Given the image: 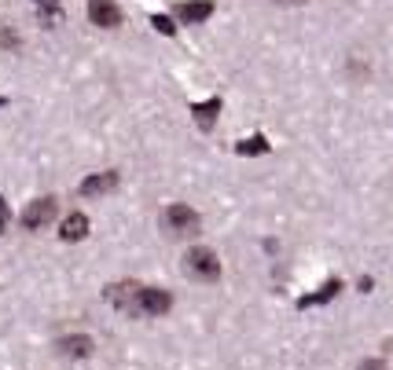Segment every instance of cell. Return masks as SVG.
I'll use <instances>...</instances> for the list:
<instances>
[{
  "instance_id": "obj_1",
  "label": "cell",
  "mask_w": 393,
  "mask_h": 370,
  "mask_svg": "<svg viewBox=\"0 0 393 370\" xmlns=\"http://www.w3.org/2000/svg\"><path fill=\"white\" fill-rule=\"evenodd\" d=\"M184 268H188L195 279L213 282L217 275H221V260H217V253H213V250L195 246V250H188V257H184Z\"/></svg>"
},
{
  "instance_id": "obj_2",
  "label": "cell",
  "mask_w": 393,
  "mask_h": 370,
  "mask_svg": "<svg viewBox=\"0 0 393 370\" xmlns=\"http://www.w3.org/2000/svg\"><path fill=\"white\" fill-rule=\"evenodd\" d=\"M199 213H195L191 206H169L166 209V228L173 231V235H195L199 231Z\"/></svg>"
},
{
  "instance_id": "obj_3",
  "label": "cell",
  "mask_w": 393,
  "mask_h": 370,
  "mask_svg": "<svg viewBox=\"0 0 393 370\" xmlns=\"http://www.w3.org/2000/svg\"><path fill=\"white\" fill-rule=\"evenodd\" d=\"M173 308V297L158 286H140V301H136V312L140 315H166Z\"/></svg>"
},
{
  "instance_id": "obj_4",
  "label": "cell",
  "mask_w": 393,
  "mask_h": 370,
  "mask_svg": "<svg viewBox=\"0 0 393 370\" xmlns=\"http://www.w3.org/2000/svg\"><path fill=\"white\" fill-rule=\"evenodd\" d=\"M55 198H37V202H30L26 209H23V228H30V231H41L45 224H52L55 220Z\"/></svg>"
},
{
  "instance_id": "obj_5",
  "label": "cell",
  "mask_w": 393,
  "mask_h": 370,
  "mask_svg": "<svg viewBox=\"0 0 393 370\" xmlns=\"http://www.w3.org/2000/svg\"><path fill=\"white\" fill-rule=\"evenodd\" d=\"M107 301H111L114 308L129 312V315H140L136 312V301H140V286H136V282H114V286H107Z\"/></svg>"
},
{
  "instance_id": "obj_6",
  "label": "cell",
  "mask_w": 393,
  "mask_h": 370,
  "mask_svg": "<svg viewBox=\"0 0 393 370\" xmlns=\"http://www.w3.org/2000/svg\"><path fill=\"white\" fill-rule=\"evenodd\" d=\"M89 18L103 30H114L122 23V11H118L114 0H89Z\"/></svg>"
},
{
  "instance_id": "obj_7",
  "label": "cell",
  "mask_w": 393,
  "mask_h": 370,
  "mask_svg": "<svg viewBox=\"0 0 393 370\" xmlns=\"http://www.w3.org/2000/svg\"><path fill=\"white\" fill-rule=\"evenodd\" d=\"M210 15H213L210 0H184V4H177V18H181V23H206Z\"/></svg>"
},
{
  "instance_id": "obj_8",
  "label": "cell",
  "mask_w": 393,
  "mask_h": 370,
  "mask_svg": "<svg viewBox=\"0 0 393 370\" xmlns=\"http://www.w3.org/2000/svg\"><path fill=\"white\" fill-rule=\"evenodd\" d=\"M114 187H118V172H96V176H89L81 184V194L85 198H99V194L114 191Z\"/></svg>"
},
{
  "instance_id": "obj_9",
  "label": "cell",
  "mask_w": 393,
  "mask_h": 370,
  "mask_svg": "<svg viewBox=\"0 0 393 370\" xmlns=\"http://www.w3.org/2000/svg\"><path fill=\"white\" fill-rule=\"evenodd\" d=\"M55 348L63 356H70V359H85V356H92V337L89 334H70V337H63Z\"/></svg>"
},
{
  "instance_id": "obj_10",
  "label": "cell",
  "mask_w": 393,
  "mask_h": 370,
  "mask_svg": "<svg viewBox=\"0 0 393 370\" xmlns=\"http://www.w3.org/2000/svg\"><path fill=\"white\" fill-rule=\"evenodd\" d=\"M63 242H81L85 235H89V216L85 213H70L67 220H63Z\"/></svg>"
},
{
  "instance_id": "obj_11",
  "label": "cell",
  "mask_w": 393,
  "mask_h": 370,
  "mask_svg": "<svg viewBox=\"0 0 393 370\" xmlns=\"http://www.w3.org/2000/svg\"><path fill=\"white\" fill-rule=\"evenodd\" d=\"M191 114H195V121H199V128H213L217 114H221V99L213 96V99H206V103H195Z\"/></svg>"
},
{
  "instance_id": "obj_12",
  "label": "cell",
  "mask_w": 393,
  "mask_h": 370,
  "mask_svg": "<svg viewBox=\"0 0 393 370\" xmlns=\"http://www.w3.org/2000/svg\"><path fill=\"white\" fill-rule=\"evenodd\" d=\"M338 290H342V282H338V279H331V282H327V286H323L320 293H313V297H301V308H309V304H323V301H331Z\"/></svg>"
},
{
  "instance_id": "obj_13",
  "label": "cell",
  "mask_w": 393,
  "mask_h": 370,
  "mask_svg": "<svg viewBox=\"0 0 393 370\" xmlns=\"http://www.w3.org/2000/svg\"><path fill=\"white\" fill-rule=\"evenodd\" d=\"M235 150H239V155H265L269 140H265V136H250V140H243V143H235Z\"/></svg>"
},
{
  "instance_id": "obj_14",
  "label": "cell",
  "mask_w": 393,
  "mask_h": 370,
  "mask_svg": "<svg viewBox=\"0 0 393 370\" xmlns=\"http://www.w3.org/2000/svg\"><path fill=\"white\" fill-rule=\"evenodd\" d=\"M151 26H155L158 33H166V37L177 33V26H173V18H169V15H151Z\"/></svg>"
},
{
  "instance_id": "obj_15",
  "label": "cell",
  "mask_w": 393,
  "mask_h": 370,
  "mask_svg": "<svg viewBox=\"0 0 393 370\" xmlns=\"http://www.w3.org/2000/svg\"><path fill=\"white\" fill-rule=\"evenodd\" d=\"M357 370H386V366H382V359H364Z\"/></svg>"
},
{
  "instance_id": "obj_16",
  "label": "cell",
  "mask_w": 393,
  "mask_h": 370,
  "mask_svg": "<svg viewBox=\"0 0 393 370\" xmlns=\"http://www.w3.org/2000/svg\"><path fill=\"white\" fill-rule=\"evenodd\" d=\"M0 220L8 224V202H4V198H0Z\"/></svg>"
},
{
  "instance_id": "obj_17",
  "label": "cell",
  "mask_w": 393,
  "mask_h": 370,
  "mask_svg": "<svg viewBox=\"0 0 393 370\" xmlns=\"http://www.w3.org/2000/svg\"><path fill=\"white\" fill-rule=\"evenodd\" d=\"M276 4H305V0H276Z\"/></svg>"
},
{
  "instance_id": "obj_18",
  "label": "cell",
  "mask_w": 393,
  "mask_h": 370,
  "mask_svg": "<svg viewBox=\"0 0 393 370\" xmlns=\"http://www.w3.org/2000/svg\"><path fill=\"white\" fill-rule=\"evenodd\" d=\"M37 4H59V0H37Z\"/></svg>"
},
{
  "instance_id": "obj_19",
  "label": "cell",
  "mask_w": 393,
  "mask_h": 370,
  "mask_svg": "<svg viewBox=\"0 0 393 370\" xmlns=\"http://www.w3.org/2000/svg\"><path fill=\"white\" fill-rule=\"evenodd\" d=\"M4 103H8V99H4V96H0V106H4Z\"/></svg>"
},
{
  "instance_id": "obj_20",
  "label": "cell",
  "mask_w": 393,
  "mask_h": 370,
  "mask_svg": "<svg viewBox=\"0 0 393 370\" xmlns=\"http://www.w3.org/2000/svg\"><path fill=\"white\" fill-rule=\"evenodd\" d=\"M4 228H8V224H4V220H0V231H4Z\"/></svg>"
}]
</instances>
